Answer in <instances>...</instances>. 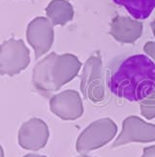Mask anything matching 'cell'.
<instances>
[{
	"label": "cell",
	"mask_w": 155,
	"mask_h": 157,
	"mask_svg": "<svg viewBox=\"0 0 155 157\" xmlns=\"http://www.w3.org/2000/svg\"><path fill=\"white\" fill-rule=\"evenodd\" d=\"M28 61V52L21 41L10 39L0 45V74L15 76L26 67Z\"/></svg>",
	"instance_id": "3957f363"
},
{
	"label": "cell",
	"mask_w": 155,
	"mask_h": 157,
	"mask_svg": "<svg viewBox=\"0 0 155 157\" xmlns=\"http://www.w3.org/2000/svg\"><path fill=\"white\" fill-rule=\"evenodd\" d=\"M142 157H155V144L144 148Z\"/></svg>",
	"instance_id": "9c48e42d"
},
{
	"label": "cell",
	"mask_w": 155,
	"mask_h": 157,
	"mask_svg": "<svg viewBox=\"0 0 155 157\" xmlns=\"http://www.w3.org/2000/svg\"><path fill=\"white\" fill-rule=\"evenodd\" d=\"M51 111L63 120H76L83 113V107L80 96L75 92L66 91L57 94L51 99Z\"/></svg>",
	"instance_id": "8992f818"
},
{
	"label": "cell",
	"mask_w": 155,
	"mask_h": 157,
	"mask_svg": "<svg viewBox=\"0 0 155 157\" xmlns=\"http://www.w3.org/2000/svg\"><path fill=\"white\" fill-rule=\"evenodd\" d=\"M23 157H46L44 155H39V154H33V153H30V154H27Z\"/></svg>",
	"instance_id": "30bf717a"
},
{
	"label": "cell",
	"mask_w": 155,
	"mask_h": 157,
	"mask_svg": "<svg viewBox=\"0 0 155 157\" xmlns=\"http://www.w3.org/2000/svg\"><path fill=\"white\" fill-rule=\"evenodd\" d=\"M78 157H90V156H87V155H85V154H81V156H78Z\"/></svg>",
	"instance_id": "7c38bea8"
},
{
	"label": "cell",
	"mask_w": 155,
	"mask_h": 157,
	"mask_svg": "<svg viewBox=\"0 0 155 157\" xmlns=\"http://www.w3.org/2000/svg\"><path fill=\"white\" fill-rule=\"evenodd\" d=\"M50 137L47 125L42 119L33 117L25 122L19 131V144L27 150H39L43 148Z\"/></svg>",
	"instance_id": "5b68a950"
},
{
	"label": "cell",
	"mask_w": 155,
	"mask_h": 157,
	"mask_svg": "<svg viewBox=\"0 0 155 157\" xmlns=\"http://www.w3.org/2000/svg\"><path fill=\"white\" fill-rule=\"evenodd\" d=\"M107 86L116 97L142 102L155 90V62L140 52L116 57L108 71Z\"/></svg>",
	"instance_id": "6da1fadb"
},
{
	"label": "cell",
	"mask_w": 155,
	"mask_h": 157,
	"mask_svg": "<svg viewBox=\"0 0 155 157\" xmlns=\"http://www.w3.org/2000/svg\"><path fill=\"white\" fill-rule=\"evenodd\" d=\"M0 157H4V150L1 144H0Z\"/></svg>",
	"instance_id": "8fae6325"
},
{
	"label": "cell",
	"mask_w": 155,
	"mask_h": 157,
	"mask_svg": "<svg viewBox=\"0 0 155 157\" xmlns=\"http://www.w3.org/2000/svg\"><path fill=\"white\" fill-rule=\"evenodd\" d=\"M140 107L142 117L146 119H153L155 117V90L141 102Z\"/></svg>",
	"instance_id": "ba28073f"
},
{
	"label": "cell",
	"mask_w": 155,
	"mask_h": 157,
	"mask_svg": "<svg viewBox=\"0 0 155 157\" xmlns=\"http://www.w3.org/2000/svg\"><path fill=\"white\" fill-rule=\"evenodd\" d=\"M115 4L121 6L136 21L148 19L155 10V0H112Z\"/></svg>",
	"instance_id": "52a82bcc"
},
{
	"label": "cell",
	"mask_w": 155,
	"mask_h": 157,
	"mask_svg": "<svg viewBox=\"0 0 155 157\" xmlns=\"http://www.w3.org/2000/svg\"><path fill=\"white\" fill-rule=\"evenodd\" d=\"M155 141V125L148 123L139 117L130 116L123 120L122 130L112 147L131 143H150Z\"/></svg>",
	"instance_id": "277c9868"
},
{
	"label": "cell",
	"mask_w": 155,
	"mask_h": 157,
	"mask_svg": "<svg viewBox=\"0 0 155 157\" xmlns=\"http://www.w3.org/2000/svg\"><path fill=\"white\" fill-rule=\"evenodd\" d=\"M117 133V126L111 118L105 117L89 124L79 136L76 144L78 152L85 154L109 144Z\"/></svg>",
	"instance_id": "7a4b0ae2"
}]
</instances>
